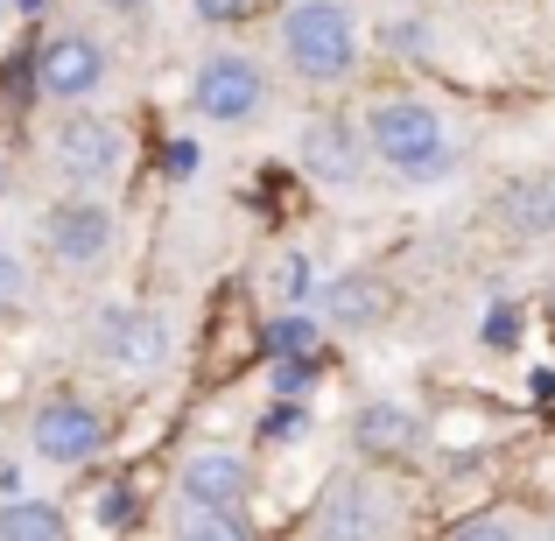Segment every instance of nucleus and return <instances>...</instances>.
Returning <instances> with one entry per match:
<instances>
[{
    "label": "nucleus",
    "mask_w": 555,
    "mask_h": 541,
    "mask_svg": "<svg viewBox=\"0 0 555 541\" xmlns=\"http://www.w3.org/2000/svg\"><path fill=\"white\" fill-rule=\"evenodd\" d=\"M317 302H324V317L338 331H359V324H373V317L387 310V288H379L373 274H331V282L317 288Z\"/></svg>",
    "instance_id": "f8f14e48"
},
{
    "label": "nucleus",
    "mask_w": 555,
    "mask_h": 541,
    "mask_svg": "<svg viewBox=\"0 0 555 541\" xmlns=\"http://www.w3.org/2000/svg\"><path fill=\"white\" fill-rule=\"evenodd\" d=\"M268 379H274V401H302L310 379H317V359H274Z\"/></svg>",
    "instance_id": "a211bd4d"
},
{
    "label": "nucleus",
    "mask_w": 555,
    "mask_h": 541,
    "mask_svg": "<svg viewBox=\"0 0 555 541\" xmlns=\"http://www.w3.org/2000/svg\"><path fill=\"white\" fill-rule=\"evenodd\" d=\"M14 302H22V260L0 246V310H14Z\"/></svg>",
    "instance_id": "4be33fe9"
},
{
    "label": "nucleus",
    "mask_w": 555,
    "mask_h": 541,
    "mask_svg": "<svg viewBox=\"0 0 555 541\" xmlns=\"http://www.w3.org/2000/svg\"><path fill=\"white\" fill-rule=\"evenodd\" d=\"M14 8H22V14H42V8H50V0H14Z\"/></svg>",
    "instance_id": "a878e982"
},
{
    "label": "nucleus",
    "mask_w": 555,
    "mask_h": 541,
    "mask_svg": "<svg viewBox=\"0 0 555 541\" xmlns=\"http://www.w3.org/2000/svg\"><path fill=\"white\" fill-rule=\"evenodd\" d=\"M373 492L366 486H352V478H345V486H331V500H324V541H366L373 534Z\"/></svg>",
    "instance_id": "ddd939ff"
},
{
    "label": "nucleus",
    "mask_w": 555,
    "mask_h": 541,
    "mask_svg": "<svg viewBox=\"0 0 555 541\" xmlns=\"http://www.w3.org/2000/svg\"><path fill=\"white\" fill-rule=\"evenodd\" d=\"M246 486H254V472H246V458L240 450H197V458H183V472H177V492H183V506H197V514H211V520H225L232 506L246 500Z\"/></svg>",
    "instance_id": "423d86ee"
},
{
    "label": "nucleus",
    "mask_w": 555,
    "mask_h": 541,
    "mask_svg": "<svg viewBox=\"0 0 555 541\" xmlns=\"http://www.w3.org/2000/svg\"><path fill=\"white\" fill-rule=\"evenodd\" d=\"M260 345H268V359H324V324L310 310H282L260 331Z\"/></svg>",
    "instance_id": "4468645a"
},
{
    "label": "nucleus",
    "mask_w": 555,
    "mask_h": 541,
    "mask_svg": "<svg viewBox=\"0 0 555 541\" xmlns=\"http://www.w3.org/2000/svg\"><path fill=\"white\" fill-rule=\"evenodd\" d=\"M0 183H8V177H0Z\"/></svg>",
    "instance_id": "cd10ccee"
},
{
    "label": "nucleus",
    "mask_w": 555,
    "mask_h": 541,
    "mask_svg": "<svg viewBox=\"0 0 555 541\" xmlns=\"http://www.w3.org/2000/svg\"><path fill=\"white\" fill-rule=\"evenodd\" d=\"M542 183H548V218H555V177H542Z\"/></svg>",
    "instance_id": "bb28decb"
},
{
    "label": "nucleus",
    "mask_w": 555,
    "mask_h": 541,
    "mask_svg": "<svg viewBox=\"0 0 555 541\" xmlns=\"http://www.w3.org/2000/svg\"><path fill=\"white\" fill-rule=\"evenodd\" d=\"M36 85L50 99H70V106H78V99H92L99 85H106V50H99L92 36H50L36 50Z\"/></svg>",
    "instance_id": "0eeeda50"
},
{
    "label": "nucleus",
    "mask_w": 555,
    "mask_h": 541,
    "mask_svg": "<svg viewBox=\"0 0 555 541\" xmlns=\"http://www.w3.org/2000/svg\"><path fill=\"white\" fill-rule=\"evenodd\" d=\"M478 345H486V352H514V345H520V310H514V302H486V317H478Z\"/></svg>",
    "instance_id": "f3484780"
},
{
    "label": "nucleus",
    "mask_w": 555,
    "mask_h": 541,
    "mask_svg": "<svg viewBox=\"0 0 555 541\" xmlns=\"http://www.w3.org/2000/svg\"><path fill=\"white\" fill-rule=\"evenodd\" d=\"M99 352L120 365V373H155V365L169 359V324L155 310H120V302H113V310L99 317Z\"/></svg>",
    "instance_id": "6e6552de"
},
{
    "label": "nucleus",
    "mask_w": 555,
    "mask_h": 541,
    "mask_svg": "<svg viewBox=\"0 0 555 541\" xmlns=\"http://www.w3.org/2000/svg\"><path fill=\"white\" fill-rule=\"evenodd\" d=\"M274 296H282L288 310H310V302H317V268L302 254H282V260H274Z\"/></svg>",
    "instance_id": "dca6fc26"
},
{
    "label": "nucleus",
    "mask_w": 555,
    "mask_h": 541,
    "mask_svg": "<svg viewBox=\"0 0 555 541\" xmlns=\"http://www.w3.org/2000/svg\"><path fill=\"white\" fill-rule=\"evenodd\" d=\"M260 99H268V78H260V64H254V56H240V50L211 56V64L197 70V85H190V106H197L211 127H240V120H254Z\"/></svg>",
    "instance_id": "7ed1b4c3"
},
{
    "label": "nucleus",
    "mask_w": 555,
    "mask_h": 541,
    "mask_svg": "<svg viewBox=\"0 0 555 541\" xmlns=\"http://www.w3.org/2000/svg\"><path fill=\"white\" fill-rule=\"evenodd\" d=\"M177 541H240V528H225V520H211V514H204L197 528H183Z\"/></svg>",
    "instance_id": "5701e85b"
},
{
    "label": "nucleus",
    "mask_w": 555,
    "mask_h": 541,
    "mask_svg": "<svg viewBox=\"0 0 555 541\" xmlns=\"http://www.w3.org/2000/svg\"><path fill=\"white\" fill-rule=\"evenodd\" d=\"M352 443L359 450H408V443H422V415L415 408H401V401H366L352 415Z\"/></svg>",
    "instance_id": "9b49d317"
},
{
    "label": "nucleus",
    "mask_w": 555,
    "mask_h": 541,
    "mask_svg": "<svg viewBox=\"0 0 555 541\" xmlns=\"http://www.w3.org/2000/svg\"><path fill=\"white\" fill-rule=\"evenodd\" d=\"M302 429H310L302 401H282V408H268V415H260V436H268V443H296Z\"/></svg>",
    "instance_id": "6ab92c4d"
},
{
    "label": "nucleus",
    "mask_w": 555,
    "mask_h": 541,
    "mask_svg": "<svg viewBox=\"0 0 555 541\" xmlns=\"http://www.w3.org/2000/svg\"><path fill=\"white\" fill-rule=\"evenodd\" d=\"M450 541H514V528H506V520H464V528H450Z\"/></svg>",
    "instance_id": "412c9836"
},
{
    "label": "nucleus",
    "mask_w": 555,
    "mask_h": 541,
    "mask_svg": "<svg viewBox=\"0 0 555 541\" xmlns=\"http://www.w3.org/2000/svg\"><path fill=\"white\" fill-rule=\"evenodd\" d=\"M169 177H197V149L190 141H169Z\"/></svg>",
    "instance_id": "b1692460"
},
{
    "label": "nucleus",
    "mask_w": 555,
    "mask_h": 541,
    "mask_svg": "<svg viewBox=\"0 0 555 541\" xmlns=\"http://www.w3.org/2000/svg\"><path fill=\"white\" fill-rule=\"evenodd\" d=\"M50 246H56V260H78V268L106 260L113 211H106V204H56V211H50Z\"/></svg>",
    "instance_id": "9d476101"
},
{
    "label": "nucleus",
    "mask_w": 555,
    "mask_h": 541,
    "mask_svg": "<svg viewBox=\"0 0 555 541\" xmlns=\"http://www.w3.org/2000/svg\"><path fill=\"white\" fill-rule=\"evenodd\" d=\"M0 541H64V514L50 500H0Z\"/></svg>",
    "instance_id": "2eb2a0df"
},
{
    "label": "nucleus",
    "mask_w": 555,
    "mask_h": 541,
    "mask_svg": "<svg viewBox=\"0 0 555 541\" xmlns=\"http://www.w3.org/2000/svg\"><path fill=\"white\" fill-rule=\"evenodd\" d=\"M366 149L401 183H450L457 177V149H450L436 106H422V99H379V106H366Z\"/></svg>",
    "instance_id": "f257e3e1"
},
{
    "label": "nucleus",
    "mask_w": 555,
    "mask_h": 541,
    "mask_svg": "<svg viewBox=\"0 0 555 541\" xmlns=\"http://www.w3.org/2000/svg\"><path fill=\"white\" fill-rule=\"evenodd\" d=\"M296 155H302V169H310L324 190H352L359 177H366V141H359L345 120H310Z\"/></svg>",
    "instance_id": "1a4fd4ad"
},
{
    "label": "nucleus",
    "mask_w": 555,
    "mask_h": 541,
    "mask_svg": "<svg viewBox=\"0 0 555 541\" xmlns=\"http://www.w3.org/2000/svg\"><path fill=\"white\" fill-rule=\"evenodd\" d=\"M282 50L310 85H338L359 70V22L345 0H296L282 14Z\"/></svg>",
    "instance_id": "f03ea898"
},
{
    "label": "nucleus",
    "mask_w": 555,
    "mask_h": 541,
    "mask_svg": "<svg viewBox=\"0 0 555 541\" xmlns=\"http://www.w3.org/2000/svg\"><path fill=\"white\" fill-rule=\"evenodd\" d=\"M127 163V141L113 120H99V113H70L64 127H56V169H64L70 183H113Z\"/></svg>",
    "instance_id": "39448f33"
},
{
    "label": "nucleus",
    "mask_w": 555,
    "mask_h": 541,
    "mask_svg": "<svg viewBox=\"0 0 555 541\" xmlns=\"http://www.w3.org/2000/svg\"><path fill=\"white\" fill-rule=\"evenodd\" d=\"M28 443H36L42 464H92L99 450H106V422H99L92 401H70V394H56V401L36 408V429H28Z\"/></svg>",
    "instance_id": "20e7f679"
},
{
    "label": "nucleus",
    "mask_w": 555,
    "mask_h": 541,
    "mask_svg": "<svg viewBox=\"0 0 555 541\" xmlns=\"http://www.w3.org/2000/svg\"><path fill=\"white\" fill-rule=\"evenodd\" d=\"M99 8H113V14H141L149 0H99Z\"/></svg>",
    "instance_id": "393cba45"
},
{
    "label": "nucleus",
    "mask_w": 555,
    "mask_h": 541,
    "mask_svg": "<svg viewBox=\"0 0 555 541\" xmlns=\"http://www.w3.org/2000/svg\"><path fill=\"white\" fill-rule=\"evenodd\" d=\"M190 8H197V22H246L260 0H190Z\"/></svg>",
    "instance_id": "aec40b11"
}]
</instances>
